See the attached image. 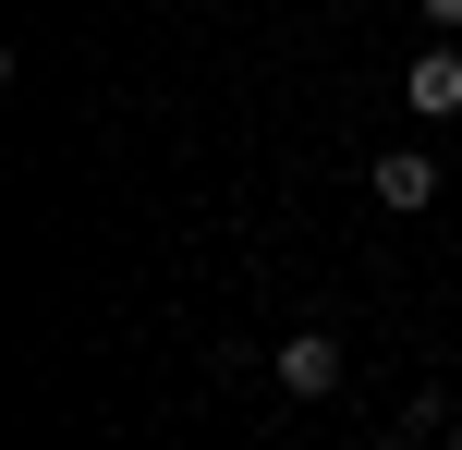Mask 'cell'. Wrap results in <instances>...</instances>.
<instances>
[{"mask_svg": "<svg viewBox=\"0 0 462 450\" xmlns=\"http://www.w3.org/2000/svg\"><path fill=\"white\" fill-rule=\"evenodd\" d=\"M414 13H426V24H462V0H414Z\"/></svg>", "mask_w": 462, "mask_h": 450, "instance_id": "obj_4", "label": "cell"}, {"mask_svg": "<svg viewBox=\"0 0 462 450\" xmlns=\"http://www.w3.org/2000/svg\"><path fill=\"white\" fill-rule=\"evenodd\" d=\"M365 195H377L390 219L439 207V159H426V146H377V159H365Z\"/></svg>", "mask_w": 462, "mask_h": 450, "instance_id": "obj_2", "label": "cell"}, {"mask_svg": "<svg viewBox=\"0 0 462 450\" xmlns=\"http://www.w3.org/2000/svg\"><path fill=\"white\" fill-rule=\"evenodd\" d=\"M402 110L414 122H462V49L439 37V49H414V73H402Z\"/></svg>", "mask_w": 462, "mask_h": 450, "instance_id": "obj_3", "label": "cell"}, {"mask_svg": "<svg viewBox=\"0 0 462 450\" xmlns=\"http://www.w3.org/2000/svg\"><path fill=\"white\" fill-rule=\"evenodd\" d=\"M341 329H280V354H268V378L292 390V402H328V390H341Z\"/></svg>", "mask_w": 462, "mask_h": 450, "instance_id": "obj_1", "label": "cell"}]
</instances>
